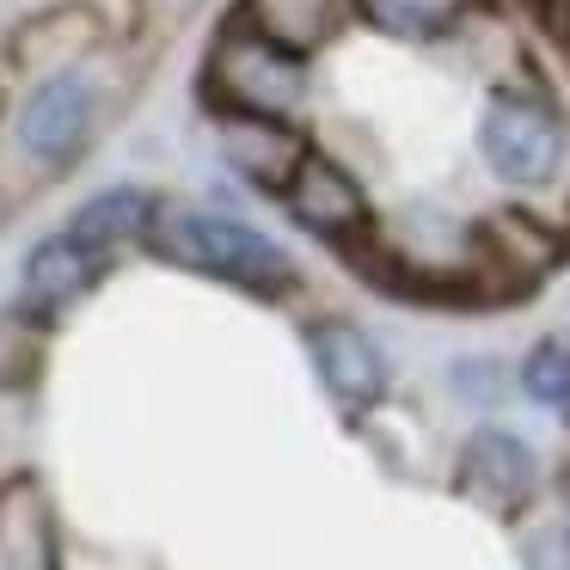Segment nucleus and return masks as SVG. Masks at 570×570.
<instances>
[{
  "label": "nucleus",
  "mask_w": 570,
  "mask_h": 570,
  "mask_svg": "<svg viewBox=\"0 0 570 570\" xmlns=\"http://www.w3.org/2000/svg\"><path fill=\"white\" fill-rule=\"evenodd\" d=\"M479 160L509 190H546L570 166V124L540 87H497L479 111Z\"/></svg>",
  "instance_id": "7ed1b4c3"
},
{
  "label": "nucleus",
  "mask_w": 570,
  "mask_h": 570,
  "mask_svg": "<svg viewBox=\"0 0 570 570\" xmlns=\"http://www.w3.org/2000/svg\"><path fill=\"white\" fill-rule=\"evenodd\" d=\"M105 276H111V258L92 252V246H80L68 227H56V234H43L38 246L19 258L13 325H26V332H50V325L68 320V313H75Z\"/></svg>",
  "instance_id": "39448f33"
},
{
  "label": "nucleus",
  "mask_w": 570,
  "mask_h": 570,
  "mask_svg": "<svg viewBox=\"0 0 570 570\" xmlns=\"http://www.w3.org/2000/svg\"><path fill=\"white\" fill-rule=\"evenodd\" d=\"M521 393L546 411H570V344L564 337H540L521 356Z\"/></svg>",
  "instance_id": "4468645a"
},
{
  "label": "nucleus",
  "mask_w": 570,
  "mask_h": 570,
  "mask_svg": "<svg viewBox=\"0 0 570 570\" xmlns=\"http://www.w3.org/2000/svg\"><path fill=\"white\" fill-rule=\"evenodd\" d=\"M99 117H105V99H99V80L87 75L80 62H62L50 75H38L26 87L13 111V154L43 178H62L80 166V154L92 148L99 136Z\"/></svg>",
  "instance_id": "20e7f679"
},
{
  "label": "nucleus",
  "mask_w": 570,
  "mask_h": 570,
  "mask_svg": "<svg viewBox=\"0 0 570 570\" xmlns=\"http://www.w3.org/2000/svg\"><path fill=\"white\" fill-rule=\"evenodd\" d=\"M234 19H246L252 31H264V38L283 43V50L313 56L356 19V7H350V0H239Z\"/></svg>",
  "instance_id": "f8f14e48"
},
{
  "label": "nucleus",
  "mask_w": 570,
  "mask_h": 570,
  "mask_svg": "<svg viewBox=\"0 0 570 570\" xmlns=\"http://www.w3.org/2000/svg\"><path fill=\"white\" fill-rule=\"evenodd\" d=\"M283 209L301 234L325 239V246L350 252V258L374 239V203L362 190V178L320 148H307V160L295 166V178L283 190Z\"/></svg>",
  "instance_id": "0eeeda50"
},
{
  "label": "nucleus",
  "mask_w": 570,
  "mask_h": 570,
  "mask_svg": "<svg viewBox=\"0 0 570 570\" xmlns=\"http://www.w3.org/2000/svg\"><path fill=\"white\" fill-rule=\"evenodd\" d=\"M313 92L307 56L271 43L252 31L246 19H227L215 31L209 56H203V99L215 117H271V124H295L301 105Z\"/></svg>",
  "instance_id": "f03ea898"
},
{
  "label": "nucleus",
  "mask_w": 570,
  "mask_h": 570,
  "mask_svg": "<svg viewBox=\"0 0 570 570\" xmlns=\"http://www.w3.org/2000/svg\"><path fill=\"white\" fill-rule=\"evenodd\" d=\"M0 570H62V515L43 472H0Z\"/></svg>",
  "instance_id": "1a4fd4ad"
},
{
  "label": "nucleus",
  "mask_w": 570,
  "mask_h": 570,
  "mask_svg": "<svg viewBox=\"0 0 570 570\" xmlns=\"http://www.w3.org/2000/svg\"><path fill=\"white\" fill-rule=\"evenodd\" d=\"M497 374H503V368H497V362H479V356H472V362H454V393L472 399V405H484V399L503 393V381H497Z\"/></svg>",
  "instance_id": "2eb2a0df"
},
{
  "label": "nucleus",
  "mask_w": 570,
  "mask_h": 570,
  "mask_svg": "<svg viewBox=\"0 0 570 570\" xmlns=\"http://www.w3.org/2000/svg\"><path fill=\"white\" fill-rule=\"evenodd\" d=\"M313 141L301 136V124H271V117H222V160L234 166L246 185L283 197L295 166L307 160Z\"/></svg>",
  "instance_id": "9d476101"
},
{
  "label": "nucleus",
  "mask_w": 570,
  "mask_h": 570,
  "mask_svg": "<svg viewBox=\"0 0 570 570\" xmlns=\"http://www.w3.org/2000/svg\"><path fill=\"white\" fill-rule=\"evenodd\" d=\"M301 350H307L313 374H320V393L332 399L344 417H368L386 393H393V362L374 344L368 325L344 320V313H320L301 332Z\"/></svg>",
  "instance_id": "423d86ee"
},
{
  "label": "nucleus",
  "mask_w": 570,
  "mask_h": 570,
  "mask_svg": "<svg viewBox=\"0 0 570 570\" xmlns=\"http://www.w3.org/2000/svg\"><path fill=\"white\" fill-rule=\"evenodd\" d=\"M454 491L466 497V503H479L484 515L515 521L521 509L540 497V454H533L515 430L484 423V430L466 435V448H460V460H454Z\"/></svg>",
  "instance_id": "6e6552de"
},
{
  "label": "nucleus",
  "mask_w": 570,
  "mask_h": 570,
  "mask_svg": "<svg viewBox=\"0 0 570 570\" xmlns=\"http://www.w3.org/2000/svg\"><path fill=\"white\" fill-rule=\"evenodd\" d=\"M141 246L160 264H173V271L209 276V283L239 288V295H252V301H288L301 288V264L288 258L264 227L239 222V215H227V209H203V203L197 209H190V203L166 209L160 203V215H154Z\"/></svg>",
  "instance_id": "f257e3e1"
},
{
  "label": "nucleus",
  "mask_w": 570,
  "mask_h": 570,
  "mask_svg": "<svg viewBox=\"0 0 570 570\" xmlns=\"http://www.w3.org/2000/svg\"><path fill=\"white\" fill-rule=\"evenodd\" d=\"M154 215H160V197H154L148 185H105V190H92L62 227L80 239V246L117 258L124 246H141V239H148Z\"/></svg>",
  "instance_id": "9b49d317"
},
{
  "label": "nucleus",
  "mask_w": 570,
  "mask_h": 570,
  "mask_svg": "<svg viewBox=\"0 0 570 570\" xmlns=\"http://www.w3.org/2000/svg\"><path fill=\"white\" fill-rule=\"evenodd\" d=\"M356 19H368L374 31L399 43H435L472 13V0H350Z\"/></svg>",
  "instance_id": "ddd939ff"
}]
</instances>
